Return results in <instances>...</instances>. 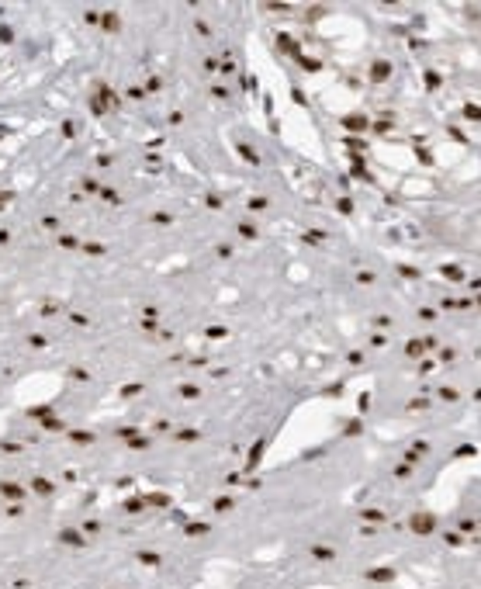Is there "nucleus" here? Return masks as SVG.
<instances>
[{
  "label": "nucleus",
  "mask_w": 481,
  "mask_h": 589,
  "mask_svg": "<svg viewBox=\"0 0 481 589\" xmlns=\"http://www.w3.org/2000/svg\"><path fill=\"white\" fill-rule=\"evenodd\" d=\"M464 115H467V118H474V121H481V108H474V104H467V108H464Z\"/></svg>",
  "instance_id": "7ed1b4c3"
},
{
  "label": "nucleus",
  "mask_w": 481,
  "mask_h": 589,
  "mask_svg": "<svg viewBox=\"0 0 481 589\" xmlns=\"http://www.w3.org/2000/svg\"><path fill=\"white\" fill-rule=\"evenodd\" d=\"M388 73H391V66H388L385 59H377V62H374V70H370V80H385Z\"/></svg>",
  "instance_id": "f03ea898"
},
{
  "label": "nucleus",
  "mask_w": 481,
  "mask_h": 589,
  "mask_svg": "<svg viewBox=\"0 0 481 589\" xmlns=\"http://www.w3.org/2000/svg\"><path fill=\"white\" fill-rule=\"evenodd\" d=\"M443 274H446V277H454V281H461V271H457V267H450V264L443 267Z\"/></svg>",
  "instance_id": "20e7f679"
},
{
  "label": "nucleus",
  "mask_w": 481,
  "mask_h": 589,
  "mask_svg": "<svg viewBox=\"0 0 481 589\" xmlns=\"http://www.w3.org/2000/svg\"><path fill=\"white\" fill-rule=\"evenodd\" d=\"M433 527H436L433 516H426V513H416V516H412V530H416V534H429Z\"/></svg>",
  "instance_id": "f257e3e1"
}]
</instances>
